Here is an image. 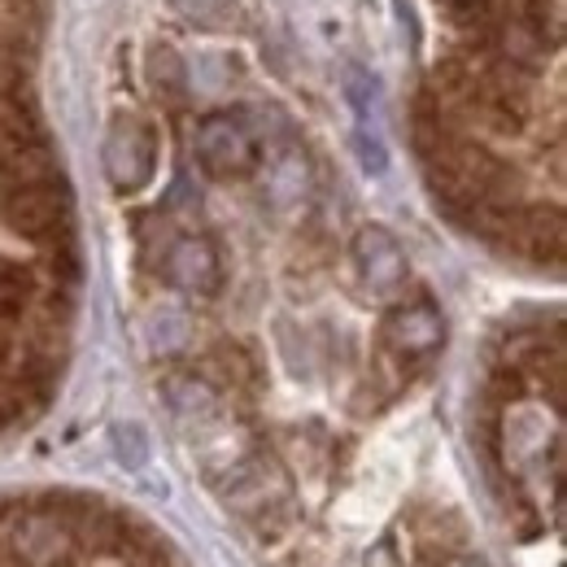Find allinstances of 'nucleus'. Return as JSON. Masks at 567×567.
Instances as JSON below:
<instances>
[{
	"label": "nucleus",
	"mask_w": 567,
	"mask_h": 567,
	"mask_svg": "<svg viewBox=\"0 0 567 567\" xmlns=\"http://www.w3.org/2000/svg\"><path fill=\"white\" fill-rule=\"evenodd\" d=\"M197 157L210 175H245L258 157L254 148V136L231 123V118H210L202 132H197Z\"/></svg>",
	"instance_id": "1"
},
{
	"label": "nucleus",
	"mask_w": 567,
	"mask_h": 567,
	"mask_svg": "<svg viewBox=\"0 0 567 567\" xmlns=\"http://www.w3.org/2000/svg\"><path fill=\"white\" fill-rule=\"evenodd\" d=\"M105 171L118 188H141L153 175V141L141 127H118L105 144Z\"/></svg>",
	"instance_id": "2"
},
{
	"label": "nucleus",
	"mask_w": 567,
	"mask_h": 567,
	"mask_svg": "<svg viewBox=\"0 0 567 567\" xmlns=\"http://www.w3.org/2000/svg\"><path fill=\"white\" fill-rule=\"evenodd\" d=\"M358 267H362V276L375 292H389V288L406 280V258H402L398 240L380 227H367L358 236Z\"/></svg>",
	"instance_id": "3"
},
{
	"label": "nucleus",
	"mask_w": 567,
	"mask_h": 567,
	"mask_svg": "<svg viewBox=\"0 0 567 567\" xmlns=\"http://www.w3.org/2000/svg\"><path fill=\"white\" fill-rule=\"evenodd\" d=\"M166 276L179 284L184 292L206 297V292L218 288V258H214V249L206 245V240L188 236V240H179V245L171 249V258H166Z\"/></svg>",
	"instance_id": "4"
},
{
	"label": "nucleus",
	"mask_w": 567,
	"mask_h": 567,
	"mask_svg": "<svg viewBox=\"0 0 567 567\" xmlns=\"http://www.w3.org/2000/svg\"><path fill=\"white\" fill-rule=\"evenodd\" d=\"M389 337L406 354H427L432 346H441V315L432 306H406V310L393 315Z\"/></svg>",
	"instance_id": "5"
},
{
	"label": "nucleus",
	"mask_w": 567,
	"mask_h": 567,
	"mask_svg": "<svg viewBox=\"0 0 567 567\" xmlns=\"http://www.w3.org/2000/svg\"><path fill=\"white\" fill-rule=\"evenodd\" d=\"M58 218H62V206H58V197L44 193V188H27V193H18V197L9 202V223L22 227V231H44V227H53Z\"/></svg>",
	"instance_id": "6"
},
{
	"label": "nucleus",
	"mask_w": 567,
	"mask_h": 567,
	"mask_svg": "<svg viewBox=\"0 0 567 567\" xmlns=\"http://www.w3.org/2000/svg\"><path fill=\"white\" fill-rule=\"evenodd\" d=\"M27 301V271L0 262V310H18Z\"/></svg>",
	"instance_id": "7"
}]
</instances>
